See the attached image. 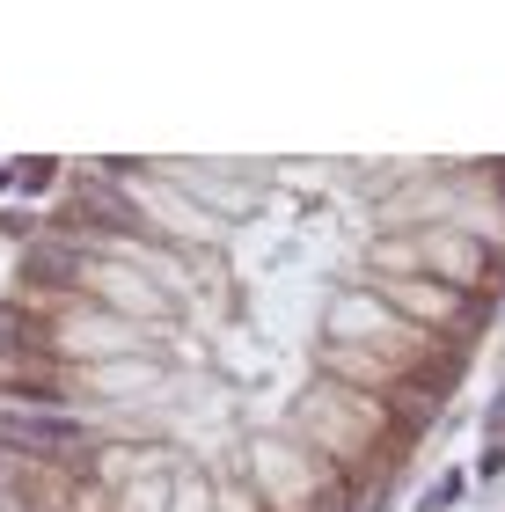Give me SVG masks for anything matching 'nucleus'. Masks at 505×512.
Masks as SVG:
<instances>
[{
	"mask_svg": "<svg viewBox=\"0 0 505 512\" xmlns=\"http://www.w3.org/2000/svg\"><path fill=\"white\" fill-rule=\"evenodd\" d=\"M0 447L22 461H81L96 447V432L81 417H66L59 403H8L0 395Z\"/></svg>",
	"mask_w": 505,
	"mask_h": 512,
	"instance_id": "obj_1",
	"label": "nucleus"
},
{
	"mask_svg": "<svg viewBox=\"0 0 505 512\" xmlns=\"http://www.w3.org/2000/svg\"><path fill=\"white\" fill-rule=\"evenodd\" d=\"M381 293H388V308H410L418 322H454V315L476 322L484 315V300H462L447 278H403V286H381Z\"/></svg>",
	"mask_w": 505,
	"mask_h": 512,
	"instance_id": "obj_2",
	"label": "nucleus"
},
{
	"mask_svg": "<svg viewBox=\"0 0 505 512\" xmlns=\"http://www.w3.org/2000/svg\"><path fill=\"white\" fill-rule=\"evenodd\" d=\"M418 249H425L440 271H454V293H462V286H484L491 264H498V256H491L484 242H469V235H425Z\"/></svg>",
	"mask_w": 505,
	"mask_h": 512,
	"instance_id": "obj_3",
	"label": "nucleus"
},
{
	"mask_svg": "<svg viewBox=\"0 0 505 512\" xmlns=\"http://www.w3.org/2000/svg\"><path fill=\"white\" fill-rule=\"evenodd\" d=\"M30 278H81V256L66 242H44V249H30Z\"/></svg>",
	"mask_w": 505,
	"mask_h": 512,
	"instance_id": "obj_4",
	"label": "nucleus"
}]
</instances>
